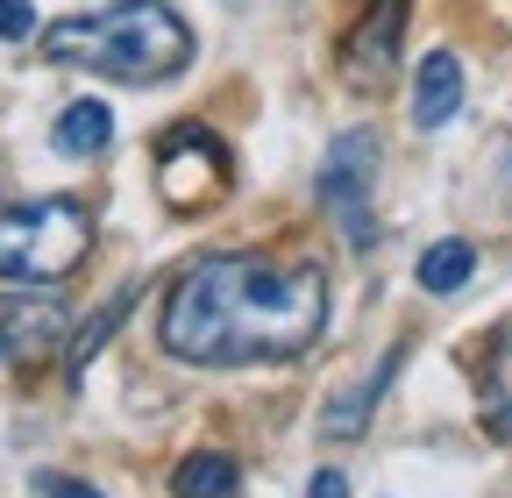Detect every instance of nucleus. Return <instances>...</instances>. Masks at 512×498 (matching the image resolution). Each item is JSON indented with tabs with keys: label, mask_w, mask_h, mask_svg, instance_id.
Listing matches in <instances>:
<instances>
[{
	"label": "nucleus",
	"mask_w": 512,
	"mask_h": 498,
	"mask_svg": "<svg viewBox=\"0 0 512 498\" xmlns=\"http://www.w3.org/2000/svg\"><path fill=\"white\" fill-rule=\"evenodd\" d=\"M328 271L320 264H271V257H200L178 271L157 314V342L178 363L242 370V363H292L328 328Z\"/></svg>",
	"instance_id": "1"
},
{
	"label": "nucleus",
	"mask_w": 512,
	"mask_h": 498,
	"mask_svg": "<svg viewBox=\"0 0 512 498\" xmlns=\"http://www.w3.org/2000/svg\"><path fill=\"white\" fill-rule=\"evenodd\" d=\"M50 65H79L121 86H157L192 65V29L171 0H114L100 15H72L43 29Z\"/></svg>",
	"instance_id": "2"
},
{
	"label": "nucleus",
	"mask_w": 512,
	"mask_h": 498,
	"mask_svg": "<svg viewBox=\"0 0 512 498\" xmlns=\"http://www.w3.org/2000/svg\"><path fill=\"white\" fill-rule=\"evenodd\" d=\"M93 249V214L79 200H22L0 207V278L8 285H64Z\"/></svg>",
	"instance_id": "3"
},
{
	"label": "nucleus",
	"mask_w": 512,
	"mask_h": 498,
	"mask_svg": "<svg viewBox=\"0 0 512 498\" xmlns=\"http://www.w3.org/2000/svg\"><path fill=\"white\" fill-rule=\"evenodd\" d=\"M157 193L171 214H207L228 193V143L200 121H178L157 143Z\"/></svg>",
	"instance_id": "4"
},
{
	"label": "nucleus",
	"mask_w": 512,
	"mask_h": 498,
	"mask_svg": "<svg viewBox=\"0 0 512 498\" xmlns=\"http://www.w3.org/2000/svg\"><path fill=\"white\" fill-rule=\"evenodd\" d=\"M320 207L335 214L349 249H370L377 221H370V185H377V129H342L320 157Z\"/></svg>",
	"instance_id": "5"
},
{
	"label": "nucleus",
	"mask_w": 512,
	"mask_h": 498,
	"mask_svg": "<svg viewBox=\"0 0 512 498\" xmlns=\"http://www.w3.org/2000/svg\"><path fill=\"white\" fill-rule=\"evenodd\" d=\"M57 342H72V314H64V299L57 292H8L0 299V356L8 363H43Z\"/></svg>",
	"instance_id": "6"
},
{
	"label": "nucleus",
	"mask_w": 512,
	"mask_h": 498,
	"mask_svg": "<svg viewBox=\"0 0 512 498\" xmlns=\"http://www.w3.org/2000/svg\"><path fill=\"white\" fill-rule=\"evenodd\" d=\"M406 15H413V0H370V8H363V22H356L349 43H342V72H349L356 86H370V79H384V72L399 65Z\"/></svg>",
	"instance_id": "7"
},
{
	"label": "nucleus",
	"mask_w": 512,
	"mask_h": 498,
	"mask_svg": "<svg viewBox=\"0 0 512 498\" xmlns=\"http://www.w3.org/2000/svg\"><path fill=\"white\" fill-rule=\"evenodd\" d=\"M463 114V57L456 50H427L413 72V121L420 129H441V121Z\"/></svg>",
	"instance_id": "8"
},
{
	"label": "nucleus",
	"mask_w": 512,
	"mask_h": 498,
	"mask_svg": "<svg viewBox=\"0 0 512 498\" xmlns=\"http://www.w3.org/2000/svg\"><path fill=\"white\" fill-rule=\"evenodd\" d=\"M399 370H406V342H399L392 356H384V363L370 370L363 385H349L342 399H328V413H320V427H328L335 442H356V434H363V420H370V406H377L384 392H392V378H399Z\"/></svg>",
	"instance_id": "9"
},
{
	"label": "nucleus",
	"mask_w": 512,
	"mask_h": 498,
	"mask_svg": "<svg viewBox=\"0 0 512 498\" xmlns=\"http://www.w3.org/2000/svg\"><path fill=\"white\" fill-rule=\"evenodd\" d=\"M136 292H143L136 278H128V285H114V292H107V299L93 306V314H86V328H72V342H64V370H72V378H86V363H93V356H100V349L114 342V328L128 321V306H136Z\"/></svg>",
	"instance_id": "10"
},
{
	"label": "nucleus",
	"mask_w": 512,
	"mask_h": 498,
	"mask_svg": "<svg viewBox=\"0 0 512 498\" xmlns=\"http://www.w3.org/2000/svg\"><path fill=\"white\" fill-rule=\"evenodd\" d=\"M107 136H114L107 100H72V107L50 121V150H57V157H100Z\"/></svg>",
	"instance_id": "11"
},
{
	"label": "nucleus",
	"mask_w": 512,
	"mask_h": 498,
	"mask_svg": "<svg viewBox=\"0 0 512 498\" xmlns=\"http://www.w3.org/2000/svg\"><path fill=\"white\" fill-rule=\"evenodd\" d=\"M171 498H242L235 456H221V449H192V456L171 470Z\"/></svg>",
	"instance_id": "12"
},
{
	"label": "nucleus",
	"mask_w": 512,
	"mask_h": 498,
	"mask_svg": "<svg viewBox=\"0 0 512 498\" xmlns=\"http://www.w3.org/2000/svg\"><path fill=\"white\" fill-rule=\"evenodd\" d=\"M470 271H477V249H470L463 235H448V242H434L427 257H420V292L448 299V292H463V285H470Z\"/></svg>",
	"instance_id": "13"
},
{
	"label": "nucleus",
	"mask_w": 512,
	"mask_h": 498,
	"mask_svg": "<svg viewBox=\"0 0 512 498\" xmlns=\"http://www.w3.org/2000/svg\"><path fill=\"white\" fill-rule=\"evenodd\" d=\"M22 36H36V8L29 0H0V43H22Z\"/></svg>",
	"instance_id": "14"
},
{
	"label": "nucleus",
	"mask_w": 512,
	"mask_h": 498,
	"mask_svg": "<svg viewBox=\"0 0 512 498\" xmlns=\"http://www.w3.org/2000/svg\"><path fill=\"white\" fill-rule=\"evenodd\" d=\"M29 484H36V498H100L93 484H79V477H64V470H36Z\"/></svg>",
	"instance_id": "15"
},
{
	"label": "nucleus",
	"mask_w": 512,
	"mask_h": 498,
	"mask_svg": "<svg viewBox=\"0 0 512 498\" xmlns=\"http://www.w3.org/2000/svg\"><path fill=\"white\" fill-rule=\"evenodd\" d=\"M306 498H349V477H342V470H313Z\"/></svg>",
	"instance_id": "16"
}]
</instances>
